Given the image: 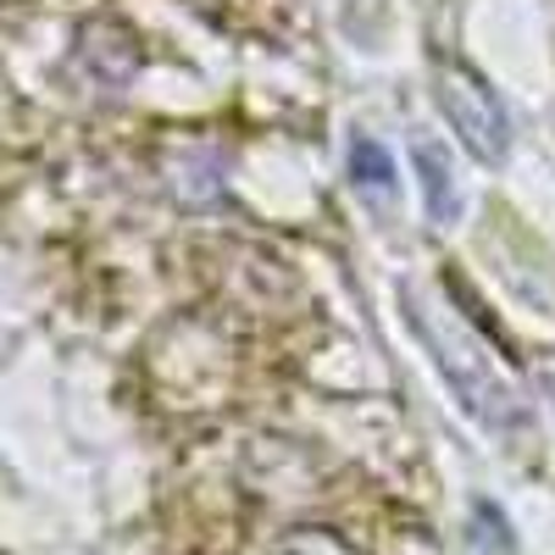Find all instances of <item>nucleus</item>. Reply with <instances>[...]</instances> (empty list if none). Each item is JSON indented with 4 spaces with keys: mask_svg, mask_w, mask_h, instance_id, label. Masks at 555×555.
Segmentation results:
<instances>
[{
    "mask_svg": "<svg viewBox=\"0 0 555 555\" xmlns=\"http://www.w3.org/2000/svg\"><path fill=\"white\" fill-rule=\"evenodd\" d=\"M411 178H416V195H423V206L439 228H455L467 217V190L455 178V151L434 128H411Z\"/></svg>",
    "mask_w": 555,
    "mask_h": 555,
    "instance_id": "nucleus-3",
    "label": "nucleus"
},
{
    "mask_svg": "<svg viewBox=\"0 0 555 555\" xmlns=\"http://www.w3.org/2000/svg\"><path fill=\"white\" fill-rule=\"evenodd\" d=\"M434 101L444 112V122L455 128V139L467 145L483 167H505L512 156V112H505L500 89L467 67V62H439L434 67Z\"/></svg>",
    "mask_w": 555,
    "mask_h": 555,
    "instance_id": "nucleus-2",
    "label": "nucleus"
},
{
    "mask_svg": "<svg viewBox=\"0 0 555 555\" xmlns=\"http://www.w3.org/2000/svg\"><path fill=\"white\" fill-rule=\"evenodd\" d=\"M345 172H350L356 195H361L366 206H389V201H395V190H400L395 156H389L384 139H373V133H356L350 145H345Z\"/></svg>",
    "mask_w": 555,
    "mask_h": 555,
    "instance_id": "nucleus-4",
    "label": "nucleus"
},
{
    "mask_svg": "<svg viewBox=\"0 0 555 555\" xmlns=\"http://www.w3.org/2000/svg\"><path fill=\"white\" fill-rule=\"evenodd\" d=\"M533 378H539V389H544V400H550V411H555V350H539Z\"/></svg>",
    "mask_w": 555,
    "mask_h": 555,
    "instance_id": "nucleus-5",
    "label": "nucleus"
},
{
    "mask_svg": "<svg viewBox=\"0 0 555 555\" xmlns=\"http://www.w3.org/2000/svg\"><path fill=\"white\" fill-rule=\"evenodd\" d=\"M405 300V322L416 328V339H423V350L434 356L439 378L455 389L461 411L473 416V423H483L489 434H517L528 428V400L517 389V378L505 373V366L489 356V345L461 322L455 311L423 300L416 289H400Z\"/></svg>",
    "mask_w": 555,
    "mask_h": 555,
    "instance_id": "nucleus-1",
    "label": "nucleus"
}]
</instances>
